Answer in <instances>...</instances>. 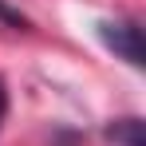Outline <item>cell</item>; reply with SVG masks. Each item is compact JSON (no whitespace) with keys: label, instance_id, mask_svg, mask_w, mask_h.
I'll return each instance as SVG.
<instances>
[{"label":"cell","instance_id":"6da1fadb","mask_svg":"<svg viewBox=\"0 0 146 146\" xmlns=\"http://www.w3.org/2000/svg\"><path fill=\"white\" fill-rule=\"evenodd\" d=\"M99 36H103V44L115 51L119 59H126L130 67H142L146 51H142V28L134 24V20H103L99 24Z\"/></svg>","mask_w":146,"mask_h":146},{"label":"cell","instance_id":"7a4b0ae2","mask_svg":"<svg viewBox=\"0 0 146 146\" xmlns=\"http://www.w3.org/2000/svg\"><path fill=\"white\" fill-rule=\"evenodd\" d=\"M107 138L115 146H142V119H115L107 126Z\"/></svg>","mask_w":146,"mask_h":146},{"label":"cell","instance_id":"3957f363","mask_svg":"<svg viewBox=\"0 0 146 146\" xmlns=\"http://www.w3.org/2000/svg\"><path fill=\"white\" fill-rule=\"evenodd\" d=\"M0 20L12 24V28H28V16H24V12H16L12 4H4V0H0Z\"/></svg>","mask_w":146,"mask_h":146},{"label":"cell","instance_id":"277c9868","mask_svg":"<svg viewBox=\"0 0 146 146\" xmlns=\"http://www.w3.org/2000/svg\"><path fill=\"white\" fill-rule=\"evenodd\" d=\"M4 115H8V87H4V79H0V126H4Z\"/></svg>","mask_w":146,"mask_h":146}]
</instances>
